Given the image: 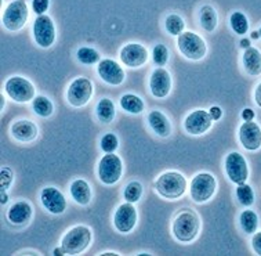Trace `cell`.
<instances>
[{
  "mask_svg": "<svg viewBox=\"0 0 261 256\" xmlns=\"http://www.w3.org/2000/svg\"><path fill=\"white\" fill-rule=\"evenodd\" d=\"M199 218L191 209H182L174 219L173 234L180 242H191L192 240H195L199 234Z\"/></svg>",
  "mask_w": 261,
  "mask_h": 256,
  "instance_id": "6da1fadb",
  "label": "cell"
},
{
  "mask_svg": "<svg viewBox=\"0 0 261 256\" xmlns=\"http://www.w3.org/2000/svg\"><path fill=\"white\" fill-rule=\"evenodd\" d=\"M158 194L167 199H177L187 190V179L178 172H166L155 183Z\"/></svg>",
  "mask_w": 261,
  "mask_h": 256,
  "instance_id": "7a4b0ae2",
  "label": "cell"
},
{
  "mask_svg": "<svg viewBox=\"0 0 261 256\" xmlns=\"http://www.w3.org/2000/svg\"><path fill=\"white\" fill-rule=\"evenodd\" d=\"M91 242V231L87 226H76L64 236L61 247L65 255H79Z\"/></svg>",
  "mask_w": 261,
  "mask_h": 256,
  "instance_id": "3957f363",
  "label": "cell"
},
{
  "mask_svg": "<svg viewBox=\"0 0 261 256\" xmlns=\"http://www.w3.org/2000/svg\"><path fill=\"white\" fill-rule=\"evenodd\" d=\"M177 46H178L181 54L192 61H199L207 53V46L203 39L200 38L198 33L191 32V31L178 35Z\"/></svg>",
  "mask_w": 261,
  "mask_h": 256,
  "instance_id": "277c9868",
  "label": "cell"
},
{
  "mask_svg": "<svg viewBox=\"0 0 261 256\" xmlns=\"http://www.w3.org/2000/svg\"><path fill=\"white\" fill-rule=\"evenodd\" d=\"M28 19V6L25 0H13L3 11L2 22L10 32H18Z\"/></svg>",
  "mask_w": 261,
  "mask_h": 256,
  "instance_id": "5b68a950",
  "label": "cell"
},
{
  "mask_svg": "<svg viewBox=\"0 0 261 256\" xmlns=\"http://www.w3.org/2000/svg\"><path fill=\"white\" fill-rule=\"evenodd\" d=\"M216 189H217V181L213 175L206 172L199 173L191 181V198L198 204L207 202L216 193Z\"/></svg>",
  "mask_w": 261,
  "mask_h": 256,
  "instance_id": "8992f818",
  "label": "cell"
},
{
  "mask_svg": "<svg viewBox=\"0 0 261 256\" xmlns=\"http://www.w3.org/2000/svg\"><path fill=\"white\" fill-rule=\"evenodd\" d=\"M123 173V164L122 159L114 154H105L98 162V177L107 185H112L118 183Z\"/></svg>",
  "mask_w": 261,
  "mask_h": 256,
  "instance_id": "52a82bcc",
  "label": "cell"
},
{
  "mask_svg": "<svg viewBox=\"0 0 261 256\" xmlns=\"http://www.w3.org/2000/svg\"><path fill=\"white\" fill-rule=\"evenodd\" d=\"M6 93L17 103H28L35 99L34 85L22 76H11L5 85Z\"/></svg>",
  "mask_w": 261,
  "mask_h": 256,
  "instance_id": "ba28073f",
  "label": "cell"
},
{
  "mask_svg": "<svg viewBox=\"0 0 261 256\" xmlns=\"http://www.w3.org/2000/svg\"><path fill=\"white\" fill-rule=\"evenodd\" d=\"M34 39L38 46L48 49L56 42V27L51 17L46 14L38 15L34 22Z\"/></svg>",
  "mask_w": 261,
  "mask_h": 256,
  "instance_id": "9c48e42d",
  "label": "cell"
},
{
  "mask_svg": "<svg viewBox=\"0 0 261 256\" xmlns=\"http://www.w3.org/2000/svg\"><path fill=\"white\" fill-rule=\"evenodd\" d=\"M91 95H93V83L90 82V79L76 78L68 87L67 100L72 107L79 108L90 101Z\"/></svg>",
  "mask_w": 261,
  "mask_h": 256,
  "instance_id": "30bf717a",
  "label": "cell"
},
{
  "mask_svg": "<svg viewBox=\"0 0 261 256\" xmlns=\"http://www.w3.org/2000/svg\"><path fill=\"white\" fill-rule=\"evenodd\" d=\"M225 172L229 180L235 184H242L249 177L247 162L239 152H231L225 158Z\"/></svg>",
  "mask_w": 261,
  "mask_h": 256,
  "instance_id": "8fae6325",
  "label": "cell"
},
{
  "mask_svg": "<svg viewBox=\"0 0 261 256\" xmlns=\"http://www.w3.org/2000/svg\"><path fill=\"white\" fill-rule=\"evenodd\" d=\"M120 61L128 68H140L148 61V50L140 43H127L120 49Z\"/></svg>",
  "mask_w": 261,
  "mask_h": 256,
  "instance_id": "7c38bea8",
  "label": "cell"
},
{
  "mask_svg": "<svg viewBox=\"0 0 261 256\" xmlns=\"http://www.w3.org/2000/svg\"><path fill=\"white\" fill-rule=\"evenodd\" d=\"M213 122L214 121L210 117L209 111L195 109L186 118L184 128H186V132L192 136H200L212 128Z\"/></svg>",
  "mask_w": 261,
  "mask_h": 256,
  "instance_id": "4fadbf2b",
  "label": "cell"
},
{
  "mask_svg": "<svg viewBox=\"0 0 261 256\" xmlns=\"http://www.w3.org/2000/svg\"><path fill=\"white\" fill-rule=\"evenodd\" d=\"M137 223V211L132 202H124L116 209L114 215V224L120 232H130Z\"/></svg>",
  "mask_w": 261,
  "mask_h": 256,
  "instance_id": "5bb4252c",
  "label": "cell"
},
{
  "mask_svg": "<svg viewBox=\"0 0 261 256\" xmlns=\"http://www.w3.org/2000/svg\"><path fill=\"white\" fill-rule=\"evenodd\" d=\"M40 201L44 208L53 215H61L67 209V199L56 187H46L40 193Z\"/></svg>",
  "mask_w": 261,
  "mask_h": 256,
  "instance_id": "9a60e30c",
  "label": "cell"
},
{
  "mask_svg": "<svg viewBox=\"0 0 261 256\" xmlns=\"http://www.w3.org/2000/svg\"><path fill=\"white\" fill-rule=\"evenodd\" d=\"M98 75L105 83L112 86L122 85L124 81V71L122 66L119 65L118 62L111 60V58H105L98 62L97 66Z\"/></svg>",
  "mask_w": 261,
  "mask_h": 256,
  "instance_id": "2e32d148",
  "label": "cell"
},
{
  "mask_svg": "<svg viewBox=\"0 0 261 256\" xmlns=\"http://www.w3.org/2000/svg\"><path fill=\"white\" fill-rule=\"evenodd\" d=\"M149 89L153 97L156 99H165L171 89V78L170 74L163 66H159L152 72L149 78Z\"/></svg>",
  "mask_w": 261,
  "mask_h": 256,
  "instance_id": "e0dca14e",
  "label": "cell"
},
{
  "mask_svg": "<svg viewBox=\"0 0 261 256\" xmlns=\"http://www.w3.org/2000/svg\"><path fill=\"white\" fill-rule=\"evenodd\" d=\"M239 140L249 151H256L261 147V128L256 122H243L239 128Z\"/></svg>",
  "mask_w": 261,
  "mask_h": 256,
  "instance_id": "ac0fdd59",
  "label": "cell"
},
{
  "mask_svg": "<svg viewBox=\"0 0 261 256\" xmlns=\"http://www.w3.org/2000/svg\"><path fill=\"white\" fill-rule=\"evenodd\" d=\"M10 132H11V136H13L15 140H18V142L22 143H31L38 137L39 130L38 126H36L32 121L21 119V121H17V122H14V124L11 125Z\"/></svg>",
  "mask_w": 261,
  "mask_h": 256,
  "instance_id": "d6986e66",
  "label": "cell"
},
{
  "mask_svg": "<svg viewBox=\"0 0 261 256\" xmlns=\"http://www.w3.org/2000/svg\"><path fill=\"white\" fill-rule=\"evenodd\" d=\"M32 206L27 201H18L7 211V220L14 226H25L32 219Z\"/></svg>",
  "mask_w": 261,
  "mask_h": 256,
  "instance_id": "ffe728a7",
  "label": "cell"
},
{
  "mask_svg": "<svg viewBox=\"0 0 261 256\" xmlns=\"http://www.w3.org/2000/svg\"><path fill=\"white\" fill-rule=\"evenodd\" d=\"M149 128L156 133L159 137H169L171 134V124L167 117L162 111H151L148 115Z\"/></svg>",
  "mask_w": 261,
  "mask_h": 256,
  "instance_id": "44dd1931",
  "label": "cell"
},
{
  "mask_svg": "<svg viewBox=\"0 0 261 256\" xmlns=\"http://www.w3.org/2000/svg\"><path fill=\"white\" fill-rule=\"evenodd\" d=\"M242 64L245 71L249 75L257 76L261 75V53L256 48H247L245 49L242 57Z\"/></svg>",
  "mask_w": 261,
  "mask_h": 256,
  "instance_id": "7402d4cb",
  "label": "cell"
},
{
  "mask_svg": "<svg viewBox=\"0 0 261 256\" xmlns=\"http://www.w3.org/2000/svg\"><path fill=\"white\" fill-rule=\"evenodd\" d=\"M72 198L79 205H87L91 201V189L89 183L83 179H77L69 187Z\"/></svg>",
  "mask_w": 261,
  "mask_h": 256,
  "instance_id": "603a6c76",
  "label": "cell"
},
{
  "mask_svg": "<svg viewBox=\"0 0 261 256\" xmlns=\"http://www.w3.org/2000/svg\"><path fill=\"white\" fill-rule=\"evenodd\" d=\"M199 21L200 27L206 32H213L216 27H217V22H219V17H217V13H216V10L212 6L206 5L200 9Z\"/></svg>",
  "mask_w": 261,
  "mask_h": 256,
  "instance_id": "cb8c5ba5",
  "label": "cell"
},
{
  "mask_svg": "<svg viewBox=\"0 0 261 256\" xmlns=\"http://www.w3.org/2000/svg\"><path fill=\"white\" fill-rule=\"evenodd\" d=\"M97 118L102 124H111L115 118V104L112 103L111 99H102L100 100V103L97 104V109H95Z\"/></svg>",
  "mask_w": 261,
  "mask_h": 256,
  "instance_id": "d4e9b609",
  "label": "cell"
},
{
  "mask_svg": "<svg viewBox=\"0 0 261 256\" xmlns=\"http://www.w3.org/2000/svg\"><path fill=\"white\" fill-rule=\"evenodd\" d=\"M120 107L128 114H141L144 111V101L136 95H124L120 99Z\"/></svg>",
  "mask_w": 261,
  "mask_h": 256,
  "instance_id": "484cf974",
  "label": "cell"
},
{
  "mask_svg": "<svg viewBox=\"0 0 261 256\" xmlns=\"http://www.w3.org/2000/svg\"><path fill=\"white\" fill-rule=\"evenodd\" d=\"M239 224L246 234H254L258 227V216L256 215V212H253L250 209L243 211L239 216Z\"/></svg>",
  "mask_w": 261,
  "mask_h": 256,
  "instance_id": "4316f807",
  "label": "cell"
},
{
  "mask_svg": "<svg viewBox=\"0 0 261 256\" xmlns=\"http://www.w3.org/2000/svg\"><path fill=\"white\" fill-rule=\"evenodd\" d=\"M32 109L35 111V114L42 117V118H48L50 115L54 112V105L47 97L44 96H38L32 100Z\"/></svg>",
  "mask_w": 261,
  "mask_h": 256,
  "instance_id": "83f0119b",
  "label": "cell"
},
{
  "mask_svg": "<svg viewBox=\"0 0 261 256\" xmlns=\"http://www.w3.org/2000/svg\"><path fill=\"white\" fill-rule=\"evenodd\" d=\"M186 28V22L181 18L178 14H170L167 15L165 19V29L167 33H170L171 36H178L184 32Z\"/></svg>",
  "mask_w": 261,
  "mask_h": 256,
  "instance_id": "f1b7e54d",
  "label": "cell"
},
{
  "mask_svg": "<svg viewBox=\"0 0 261 256\" xmlns=\"http://www.w3.org/2000/svg\"><path fill=\"white\" fill-rule=\"evenodd\" d=\"M76 57L79 60V62L85 64V65H93L95 62L101 61L100 53L97 52L95 49L93 48H81L77 52H76Z\"/></svg>",
  "mask_w": 261,
  "mask_h": 256,
  "instance_id": "f546056e",
  "label": "cell"
},
{
  "mask_svg": "<svg viewBox=\"0 0 261 256\" xmlns=\"http://www.w3.org/2000/svg\"><path fill=\"white\" fill-rule=\"evenodd\" d=\"M229 24L231 28L237 35H245L249 31V21H247L246 15L241 13V11H235L229 17Z\"/></svg>",
  "mask_w": 261,
  "mask_h": 256,
  "instance_id": "4dcf8cb0",
  "label": "cell"
},
{
  "mask_svg": "<svg viewBox=\"0 0 261 256\" xmlns=\"http://www.w3.org/2000/svg\"><path fill=\"white\" fill-rule=\"evenodd\" d=\"M237 197L238 201L243 205V206H250L254 204V191L249 184L242 183V184H238L237 187Z\"/></svg>",
  "mask_w": 261,
  "mask_h": 256,
  "instance_id": "1f68e13d",
  "label": "cell"
},
{
  "mask_svg": "<svg viewBox=\"0 0 261 256\" xmlns=\"http://www.w3.org/2000/svg\"><path fill=\"white\" fill-rule=\"evenodd\" d=\"M123 197L127 202H132V204L140 201V198L143 197V185H141V183H138V181L128 183L126 185V189H124Z\"/></svg>",
  "mask_w": 261,
  "mask_h": 256,
  "instance_id": "d6a6232c",
  "label": "cell"
},
{
  "mask_svg": "<svg viewBox=\"0 0 261 256\" xmlns=\"http://www.w3.org/2000/svg\"><path fill=\"white\" fill-rule=\"evenodd\" d=\"M152 58H153V62L156 64L158 66H165L169 61V50L165 44H156L153 48V52H152Z\"/></svg>",
  "mask_w": 261,
  "mask_h": 256,
  "instance_id": "836d02e7",
  "label": "cell"
},
{
  "mask_svg": "<svg viewBox=\"0 0 261 256\" xmlns=\"http://www.w3.org/2000/svg\"><path fill=\"white\" fill-rule=\"evenodd\" d=\"M119 147V140L116 137V134L114 133H107L105 136L101 138V148L105 154H110V152H115Z\"/></svg>",
  "mask_w": 261,
  "mask_h": 256,
  "instance_id": "e575fe53",
  "label": "cell"
},
{
  "mask_svg": "<svg viewBox=\"0 0 261 256\" xmlns=\"http://www.w3.org/2000/svg\"><path fill=\"white\" fill-rule=\"evenodd\" d=\"M13 179H14L13 171L10 168H7V166H3L0 169V187H2V190H9L10 185L13 183Z\"/></svg>",
  "mask_w": 261,
  "mask_h": 256,
  "instance_id": "d590c367",
  "label": "cell"
},
{
  "mask_svg": "<svg viewBox=\"0 0 261 256\" xmlns=\"http://www.w3.org/2000/svg\"><path fill=\"white\" fill-rule=\"evenodd\" d=\"M50 0H32V10L35 14L42 15L48 10Z\"/></svg>",
  "mask_w": 261,
  "mask_h": 256,
  "instance_id": "8d00e7d4",
  "label": "cell"
},
{
  "mask_svg": "<svg viewBox=\"0 0 261 256\" xmlns=\"http://www.w3.org/2000/svg\"><path fill=\"white\" fill-rule=\"evenodd\" d=\"M252 247L257 255H261V231L254 232L252 238Z\"/></svg>",
  "mask_w": 261,
  "mask_h": 256,
  "instance_id": "74e56055",
  "label": "cell"
},
{
  "mask_svg": "<svg viewBox=\"0 0 261 256\" xmlns=\"http://www.w3.org/2000/svg\"><path fill=\"white\" fill-rule=\"evenodd\" d=\"M209 114L213 121H220L221 117H223V111H221L220 107H216V105H214V107H212V108L209 109Z\"/></svg>",
  "mask_w": 261,
  "mask_h": 256,
  "instance_id": "f35d334b",
  "label": "cell"
},
{
  "mask_svg": "<svg viewBox=\"0 0 261 256\" xmlns=\"http://www.w3.org/2000/svg\"><path fill=\"white\" fill-rule=\"evenodd\" d=\"M242 119L245 122H250L254 119V111L252 108H245L242 111Z\"/></svg>",
  "mask_w": 261,
  "mask_h": 256,
  "instance_id": "ab89813d",
  "label": "cell"
},
{
  "mask_svg": "<svg viewBox=\"0 0 261 256\" xmlns=\"http://www.w3.org/2000/svg\"><path fill=\"white\" fill-rule=\"evenodd\" d=\"M254 101L258 107H261V83L256 87V91H254Z\"/></svg>",
  "mask_w": 261,
  "mask_h": 256,
  "instance_id": "60d3db41",
  "label": "cell"
},
{
  "mask_svg": "<svg viewBox=\"0 0 261 256\" xmlns=\"http://www.w3.org/2000/svg\"><path fill=\"white\" fill-rule=\"evenodd\" d=\"M53 255H56V256L65 255V252H64V249H62V247H60V248H56V249L53 251Z\"/></svg>",
  "mask_w": 261,
  "mask_h": 256,
  "instance_id": "b9f144b4",
  "label": "cell"
},
{
  "mask_svg": "<svg viewBox=\"0 0 261 256\" xmlns=\"http://www.w3.org/2000/svg\"><path fill=\"white\" fill-rule=\"evenodd\" d=\"M7 201H9V195L5 190H2V205H5Z\"/></svg>",
  "mask_w": 261,
  "mask_h": 256,
  "instance_id": "7bdbcfd3",
  "label": "cell"
},
{
  "mask_svg": "<svg viewBox=\"0 0 261 256\" xmlns=\"http://www.w3.org/2000/svg\"><path fill=\"white\" fill-rule=\"evenodd\" d=\"M241 46H242L243 49L250 48V40H249V39H243L242 42H241Z\"/></svg>",
  "mask_w": 261,
  "mask_h": 256,
  "instance_id": "ee69618b",
  "label": "cell"
},
{
  "mask_svg": "<svg viewBox=\"0 0 261 256\" xmlns=\"http://www.w3.org/2000/svg\"><path fill=\"white\" fill-rule=\"evenodd\" d=\"M118 253H115V252H104V253H101V256H116Z\"/></svg>",
  "mask_w": 261,
  "mask_h": 256,
  "instance_id": "f6af8a7d",
  "label": "cell"
},
{
  "mask_svg": "<svg viewBox=\"0 0 261 256\" xmlns=\"http://www.w3.org/2000/svg\"><path fill=\"white\" fill-rule=\"evenodd\" d=\"M258 38H260V33H258V31L252 33V39H258Z\"/></svg>",
  "mask_w": 261,
  "mask_h": 256,
  "instance_id": "bcb514c9",
  "label": "cell"
},
{
  "mask_svg": "<svg viewBox=\"0 0 261 256\" xmlns=\"http://www.w3.org/2000/svg\"><path fill=\"white\" fill-rule=\"evenodd\" d=\"M0 100H2V109H3L5 108V97L2 96V97H0Z\"/></svg>",
  "mask_w": 261,
  "mask_h": 256,
  "instance_id": "7dc6e473",
  "label": "cell"
},
{
  "mask_svg": "<svg viewBox=\"0 0 261 256\" xmlns=\"http://www.w3.org/2000/svg\"><path fill=\"white\" fill-rule=\"evenodd\" d=\"M258 33H260V38H261V28L258 29Z\"/></svg>",
  "mask_w": 261,
  "mask_h": 256,
  "instance_id": "c3c4849f",
  "label": "cell"
}]
</instances>
